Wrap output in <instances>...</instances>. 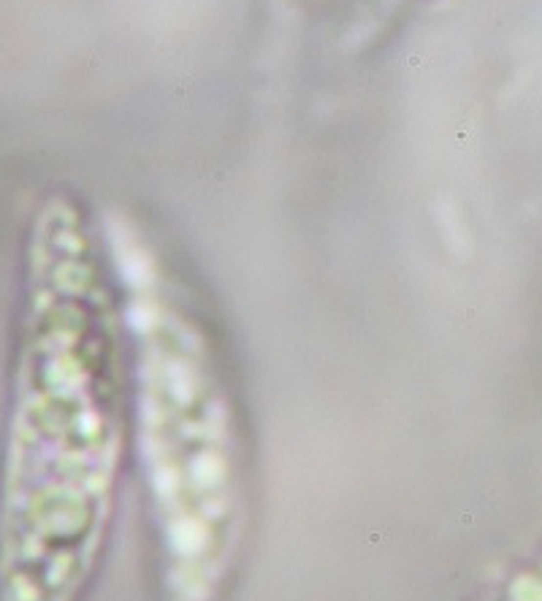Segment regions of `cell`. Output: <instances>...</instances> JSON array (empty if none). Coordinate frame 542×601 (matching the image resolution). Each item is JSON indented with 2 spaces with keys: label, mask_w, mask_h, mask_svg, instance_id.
<instances>
[{
  "label": "cell",
  "mask_w": 542,
  "mask_h": 601,
  "mask_svg": "<svg viewBox=\"0 0 542 601\" xmlns=\"http://www.w3.org/2000/svg\"><path fill=\"white\" fill-rule=\"evenodd\" d=\"M133 344V455L165 601H217L249 531V452L201 322L133 230L114 236Z\"/></svg>",
  "instance_id": "obj_1"
},
{
  "label": "cell",
  "mask_w": 542,
  "mask_h": 601,
  "mask_svg": "<svg viewBox=\"0 0 542 601\" xmlns=\"http://www.w3.org/2000/svg\"><path fill=\"white\" fill-rule=\"evenodd\" d=\"M52 396L30 409L8 468L14 601H79L106 547L130 447L109 292L82 255L54 352Z\"/></svg>",
  "instance_id": "obj_2"
}]
</instances>
